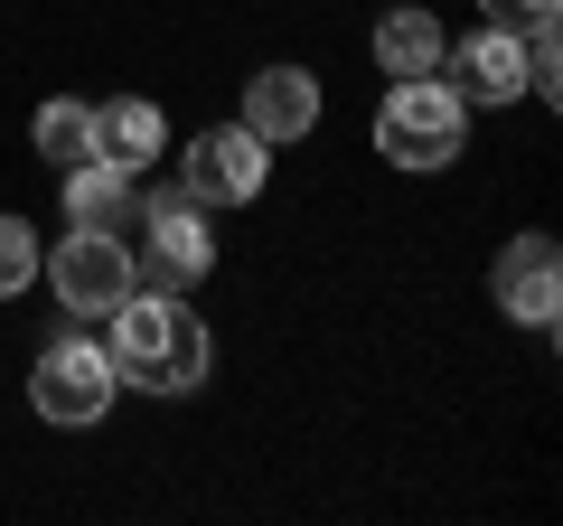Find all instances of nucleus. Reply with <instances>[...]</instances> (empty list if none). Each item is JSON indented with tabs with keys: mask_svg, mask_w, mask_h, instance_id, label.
I'll return each mask as SVG.
<instances>
[{
	"mask_svg": "<svg viewBox=\"0 0 563 526\" xmlns=\"http://www.w3.org/2000/svg\"><path fill=\"white\" fill-rule=\"evenodd\" d=\"M244 132L254 142H273V151H291V142H310V122H320V76L310 66H263V76H244Z\"/></svg>",
	"mask_w": 563,
	"mask_h": 526,
	"instance_id": "7",
	"label": "nucleus"
},
{
	"mask_svg": "<svg viewBox=\"0 0 563 526\" xmlns=\"http://www.w3.org/2000/svg\"><path fill=\"white\" fill-rule=\"evenodd\" d=\"M544 10H563V0H507V20H544Z\"/></svg>",
	"mask_w": 563,
	"mask_h": 526,
	"instance_id": "16",
	"label": "nucleus"
},
{
	"mask_svg": "<svg viewBox=\"0 0 563 526\" xmlns=\"http://www.w3.org/2000/svg\"><path fill=\"white\" fill-rule=\"evenodd\" d=\"M263 179H273V142H254L244 122H207L188 142V198L198 207H244L263 198Z\"/></svg>",
	"mask_w": 563,
	"mask_h": 526,
	"instance_id": "6",
	"label": "nucleus"
},
{
	"mask_svg": "<svg viewBox=\"0 0 563 526\" xmlns=\"http://www.w3.org/2000/svg\"><path fill=\"white\" fill-rule=\"evenodd\" d=\"M103 320H113L103 358H113V376H132L141 395H188V385H207V329H198V310H188L179 292H122Z\"/></svg>",
	"mask_w": 563,
	"mask_h": 526,
	"instance_id": "1",
	"label": "nucleus"
},
{
	"mask_svg": "<svg viewBox=\"0 0 563 526\" xmlns=\"http://www.w3.org/2000/svg\"><path fill=\"white\" fill-rule=\"evenodd\" d=\"M38 263H47L38 226H29V217H0V302H20V292L38 283Z\"/></svg>",
	"mask_w": 563,
	"mask_h": 526,
	"instance_id": "14",
	"label": "nucleus"
},
{
	"mask_svg": "<svg viewBox=\"0 0 563 526\" xmlns=\"http://www.w3.org/2000/svg\"><path fill=\"white\" fill-rule=\"evenodd\" d=\"M517 47H526V95H544V103H554V95H563V39H554V10H544V20L526 29Z\"/></svg>",
	"mask_w": 563,
	"mask_h": 526,
	"instance_id": "15",
	"label": "nucleus"
},
{
	"mask_svg": "<svg viewBox=\"0 0 563 526\" xmlns=\"http://www.w3.org/2000/svg\"><path fill=\"white\" fill-rule=\"evenodd\" d=\"M38 283H57V302L76 310V320H103V310L132 292V254H122V235H103V226H76V235L38 263Z\"/></svg>",
	"mask_w": 563,
	"mask_h": 526,
	"instance_id": "5",
	"label": "nucleus"
},
{
	"mask_svg": "<svg viewBox=\"0 0 563 526\" xmlns=\"http://www.w3.org/2000/svg\"><path fill=\"white\" fill-rule=\"evenodd\" d=\"M132 207H141L132 198V169H113V161H76V169H66V217H76V226H103V235H113Z\"/></svg>",
	"mask_w": 563,
	"mask_h": 526,
	"instance_id": "12",
	"label": "nucleus"
},
{
	"mask_svg": "<svg viewBox=\"0 0 563 526\" xmlns=\"http://www.w3.org/2000/svg\"><path fill=\"white\" fill-rule=\"evenodd\" d=\"M29 132H38V161L47 169H76V161H95V103H38V122H29Z\"/></svg>",
	"mask_w": 563,
	"mask_h": 526,
	"instance_id": "13",
	"label": "nucleus"
},
{
	"mask_svg": "<svg viewBox=\"0 0 563 526\" xmlns=\"http://www.w3.org/2000/svg\"><path fill=\"white\" fill-rule=\"evenodd\" d=\"M461 132H470V103L451 95L442 76H395L376 103V151L395 169H451L461 161Z\"/></svg>",
	"mask_w": 563,
	"mask_h": 526,
	"instance_id": "2",
	"label": "nucleus"
},
{
	"mask_svg": "<svg viewBox=\"0 0 563 526\" xmlns=\"http://www.w3.org/2000/svg\"><path fill=\"white\" fill-rule=\"evenodd\" d=\"M442 57H451V29L432 20V10L404 0V10L376 20V66H385V76H442Z\"/></svg>",
	"mask_w": 563,
	"mask_h": 526,
	"instance_id": "11",
	"label": "nucleus"
},
{
	"mask_svg": "<svg viewBox=\"0 0 563 526\" xmlns=\"http://www.w3.org/2000/svg\"><path fill=\"white\" fill-rule=\"evenodd\" d=\"M498 310L507 320H526V329H554V302H563V244L554 235H517L498 254Z\"/></svg>",
	"mask_w": 563,
	"mask_h": 526,
	"instance_id": "8",
	"label": "nucleus"
},
{
	"mask_svg": "<svg viewBox=\"0 0 563 526\" xmlns=\"http://www.w3.org/2000/svg\"><path fill=\"white\" fill-rule=\"evenodd\" d=\"M442 66L461 76V85H451L461 103H517V95H526V47H517V29H507V20H488L479 39L451 47Z\"/></svg>",
	"mask_w": 563,
	"mask_h": 526,
	"instance_id": "9",
	"label": "nucleus"
},
{
	"mask_svg": "<svg viewBox=\"0 0 563 526\" xmlns=\"http://www.w3.org/2000/svg\"><path fill=\"white\" fill-rule=\"evenodd\" d=\"M113 358H103V339H57L38 358V376H29V405L47 414V424H66V432H85V424H103L113 414Z\"/></svg>",
	"mask_w": 563,
	"mask_h": 526,
	"instance_id": "3",
	"label": "nucleus"
},
{
	"mask_svg": "<svg viewBox=\"0 0 563 526\" xmlns=\"http://www.w3.org/2000/svg\"><path fill=\"white\" fill-rule=\"evenodd\" d=\"M169 151V122H161V103H141V95H113V103H95V161H113V169H151Z\"/></svg>",
	"mask_w": 563,
	"mask_h": 526,
	"instance_id": "10",
	"label": "nucleus"
},
{
	"mask_svg": "<svg viewBox=\"0 0 563 526\" xmlns=\"http://www.w3.org/2000/svg\"><path fill=\"white\" fill-rule=\"evenodd\" d=\"M141 226H151V263H132V292H179V283H198L207 263H217L207 207L188 198V188H161V198H141Z\"/></svg>",
	"mask_w": 563,
	"mask_h": 526,
	"instance_id": "4",
	"label": "nucleus"
}]
</instances>
